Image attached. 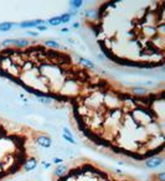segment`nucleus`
Instances as JSON below:
<instances>
[{"instance_id":"obj_2","label":"nucleus","mask_w":165,"mask_h":181,"mask_svg":"<svg viewBox=\"0 0 165 181\" xmlns=\"http://www.w3.org/2000/svg\"><path fill=\"white\" fill-rule=\"evenodd\" d=\"M35 143L37 145H40L41 148H45V149H48L52 145L51 138L47 137V135H39V137H36Z\"/></svg>"},{"instance_id":"obj_1","label":"nucleus","mask_w":165,"mask_h":181,"mask_svg":"<svg viewBox=\"0 0 165 181\" xmlns=\"http://www.w3.org/2000/svg\"><path fill=\"white\" fill-rule=\"evenodd\" d=\"M164 163V158L162 156H154V158H150L149 160L145 161V166L148 169H156L159 166H162Z\"/></svg>"},{"instance_id":"obj_15","label":"nucleus","mask_w":165,"mask_h":181,"mask_svg":"<svg viewBox=\"0 0 165 181\" xmlns=\"http://www.w3.org/2000/svg\"><path fill=\"white\" fill-rule=\"evenodd\" d=\"M86 16L95 19V17L97 16V11H96V10H88V11H86Z\"/></svg>"},{"instance_id":"obj_25","label":"nucleus","mask_w":165,"mask_h":181,"mask_svg":"<svg viewBox=\"0 0 165 181\" xmlns=\"http://www.w3.org/2000/svg\"><path fill=\"white\" fill-rule=\"evenodd\" d=\"M72 26H73L74 29H78V27H80V24H78V22H73V25H72Z\"/></svg>"},{"instance_id":"obj_12","label":"nucleus","mask_w":165,"mask_h":181,"mask_svg":"<svg viewBox=\"0 0 165 181\" xmlns=\"http://www.w3.org/2000/svg\"><path fill=\"white\" fill-rule=\"evenodd\" d=\"M60 17H61V24H67V22H70V20H71V15H70V13L62 14Z\"/></svg>"},{"instance_id":"obj_11","label":"nucleus","mask_w":165,"mask_h":181,"mask_svg":"<svg viewBox=\"0 0 165 181\" xmlns=\"http://www.w3.org/2000/svg\"><path fill=\"white\" fill-rule=\"evenodd\" d=\"M78 60H80V61L83 63L85 66H87V67H89V68H96V66L93 65V63L89 61V60H87V58H82V57H78Z\"/></svg>"},{"instance_id":"obj_20","label":"nucleus","mask_w":165,"mask_h":181,"mask_svg":"<svg viewBox=\"0 0 165 181\" xmlns=\"http://www.w3.org/2000/svg\"><path fill=\"white\" fill-rule=\"evenodd\" d=\"M158 178H159V181H165V172L162 171L160 174L158 175Z\"/></svg>"},{"instance_id":"obj_8","label":"nucleus","mask_w":165,"mask_h":181,"mask_svg":"<svg viewBox=\"0 0 165 181\" xmlns=\"http://www.w3.org/2000/svg\"><path fill=\"white\" fill-rule=\"evenodd\" d=\"M14 26L13 22H0V31L1 32H6Z\"/></svg>"},{"instance_id":"obj_10","label":"nucleus","mask_w":165,"mask_h":181,"mask_svg":"<svg viewBox=\"0 0 165 181\" xmlns=\"http://www.w3.org/2000/svg\"><path fill=\"white\" fill-rule=\"evenodd\" d=\"M45 45L48 46V47H52V48H58L60 47V44L56 40H46L45 41Z\"/></svg>"},{"instance_id":"obj_7","label":"nucleus","mask_w":165,"mask_h":181,"mask_svg":"<svg viewBox=\"0 0 165 181\" xmlns=\"http://www.w3.org/2000/svg\"><path fill=\"white\" fill-rule=\"evenodd\" d=\"M15 46L19 47V48L28 47V46H29V41L26 40V39H17L16 42H15Z\"/></svg>"},{"instance_id":"obj_5","label":"nucleus","mask_w":165,"mask_h":181,"mask_svg":"<svg viewBox=\"0 0 165 181\" xmlns=\"http://www.w3.org/2000/svg\"><path fill=\"white\" fill-rule=\"evenodd\" d=\"M36 166H37V160L36 159H29V160H25L24 165H22V169H24V171L29 172V171H32Z\"/></svg>"},{"instance_id":"obj_24","label":"nucleus","mask_w":165,"mask_h":181,"mask_svg":"<svg viewBox=\"0 0 165 181\" xmlns=\"http://www.w3.org/2000/svg\"><path fill=\"white\" fill-rule=\"evenodd\" d=\"M42 164H44V166L46 168V169H48V168L51 166V164H50V163H42Z\"/></svg>"},{"instance_id":"obj_19","label":"nucleus","mask_w":165,"mask_h":181,"mask_svg":"<svg viewBox=\"0 0 165 181\" xmlns=\"http://www.w3.org/2000/svg\"><path fill=\"white\" fill-rule=\"evenodd\" d=\"M63 134H66V135H70V137H72V131H71L68 128H63Z\"/></svg>"},{"instance_id":"obj_21","label":"nucleus","mask_w":165,"mask_h":181,"mask_svg":"<svg viewBox=\"0 0 165 181\" xmlns=\"http://www.w3.org/2000/svg\"><path fill=\"white\" fill-rule=\"evenodd\" d=\"M36 29H37V30H40V31H46V30H47V26H45V25H40V26H37Z\"/></svg>"},{"instance_id":"obj_3","label":"nucleus","mask_w":165,"mask_h":181,"mask_svg":"<svg viewBox=\"0 0 165 181\" xmlns=\"http://www.w3.org/2000/svg\"><path fill=\"white\" fill-rule=\"evenodd\" d=\"M44 24H46V21L42 20V19H37V20H31V21H24V22H21L20 25V27H37V26H40V25H44Z\"/></svg>"},{"instance_id":"obj_17","label":"nucleus","mask_w":165,"mask_h":181,"mask_svg":"<svg viewBox=\"0 0 165 181\" xmlns=\"http://www.w3.org/2000/svg\"><path fill=\"white\" fill-rule=\"evenodd\" d=\"M39 101L41 102V103H44V104H50L51 102H52V99L51 98H42V97H39Z\"/></svg>"},{"instance_id":"obj_23","label":"nucleus","mask_w":165,"mask_h":181,"mask_svg":"<svg viewBox=\"0 0 165 181\" xmlns=\"http://www.w3.org/2000/svg\"><path fill=\"white\" fill-rule=\"evenodd\" d=\"M70 31V30L68 29H67V27H63L62 30H61V32H63V34H67V32H68Z\"/></svg>"},{"instance_id":"obj_9","label":"nucleus","mask_w":165,"mask_h":181,"mask_svg":"<svg viewBox=\"0 0 165 181\" xmlns=\"http://www.w3.org/2000/svg\"><path fill=\"white\" fill-rule=\"evenodd\" d=\"M48 25H51V26H58V25H61V17L60 16H55V17H51V19H48Z\"/></svg>"},{"instance_id":"obj_18","label":"nucleus","mask_w":165,"mask_h":181,"mask_svg":"<svg viewBox=\"0 0 165 181\" xmlns=\"http://www.w3.org/2000/svg\"><path fill=\"white\" fill-rule=\"evenodd\" d=\"M52 163L55 165H61V164H63V159H61V158H54Z\"/></svg>"},{"instance_id":"obj_13","label":"nucleus","mask_w":165,"mask_h":181,"mask_svg":"<svg viewBox=\"0 0 165 181\" xmlns=\"http://www.w3.org/2000/svg\"><path fill=\"white\" fill-rule=\"evenodd\" d=\"M82 4H83L82 0H74V1H71V7H72L73 10H77L78 7L82 6Z\"/></svg>"},{"instance_id":"obj_16","label":"nucleus","mask_w":165,"mask_h":181,"mask_svg":"<svg viewBox=\"0 0 165 181\" xmlns=\"http://www.w3.org/2000/svg\"><path fill=\"white\" fill-rule=\"evenodd\" d=\"M16 40H13V39H7V40H4L3 41V46H9V45H15Z\"/></svg>"},{"instance_id":"obj_6","label":"nucleus","mask_w":165,"mask_h":181,"mask_svg":"<svg viewBox=\"0 0 165 181\" xmlns=\"http://www.w3.org/2000/svg\"><path fill=\"white\" fill-rule=\"evenodd\" d=\"M132 92L135 94V96H147L149 91L147 88H143V87H133Z\"/></svg>"},{"instance_id":"obj_4","label":"nucleus","mask_w":165,"mask_h":181,"mask_svg":"<svg viewBox=\"0 0 165 181\" xmlns=\"http://www.w3.org/2000/svg\"><path fill=\"white\" fill-rule=\"evenodd\" d=\"M68 170H70V169H68L67 165L61 164V165H58V166L55 169L54 174H55V176H57V178H63V176H66L67 174H68Z\"/></svg>"},{"instance_id":"obj_14","label":"nucleus","mask_w":165,"mask_h":181,"mask_svg":"<svg viewBox=\"0 0 165 181\" xmlns=\"http://www.w3.org/2000/svg\"><path fill=\"white\" fill-rule=\"evenodd\" d=\"M62 138L65 139V140L67 141V143H70V144H76V141H74V139H73V137H70V135H66V134H62Z\"/></svg>"},{"instance_id":"obj_22","label":"nucleus","mask_w":165,"mask_h":181,"mask_svg":"<svg viewBox=\"0 0 165 181\" xmlns=\"http://www.w3.org/2000/svg\"><path fill=\"white\" fill-rule=\"evenodd\" d=\"M28 34H29V35H31V36H37V35H39L37 32H32V31H29Z\"/></svg>"}]
</instances>
